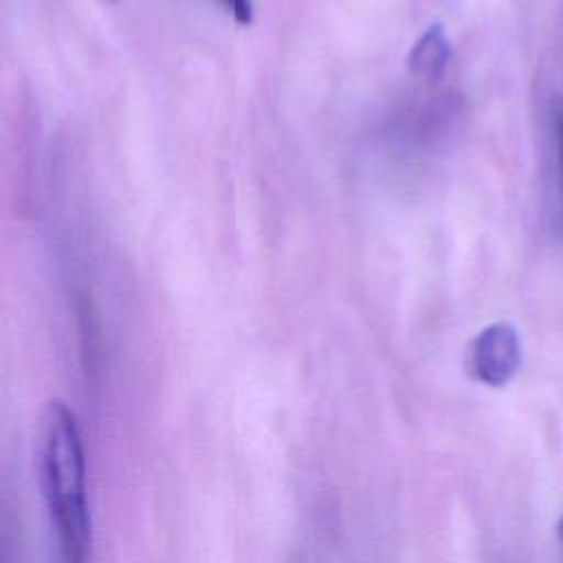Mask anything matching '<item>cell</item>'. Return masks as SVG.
I'll return each mask as SVG.
<instances>
[{"mask_svg":"<svg viewBox=\"0 0 563 563\" xmlns=\"http://www.w3.org/2000/svg\"><path fill=\"white\" fill-rule=\"evenodd\" d=\"M222 2L229 7V11L238 24L249 26L253 22V2L251 0H222Z\"/></svg>","mask_w":563,"mask_h":563,"instance_id":"obj_4","label":"cell"},{"mask_svg":"<svg viewBox=\"0 0 563 563\" xmlns=\"http://www.w3.org/2000/svg\"><path fill=\"white\" fill-rule=\"evenodd\" d=\"M521 365L519 334L510 323L486 325L468 347V372L486 387H504Z\"/></svg>","mask_w":563,"mask_h":563,"instance_id":"obj_2","label":"cell"},{"mask_svg":"<svg viewBox=\"0 0 563 563\" xmlns=\"http://www.w3.org/2000/svg\"><path fill=\"white\" fill-rule=\"evenodd\" d=\"M554 134H556V156H559L561 191H563V101H559L554 108Z\"/></svg>","mask_w":563,"mask_h":563,"instance_id":"obj_5","label":"cell"},{"mask_svg":"<svg viewBox=\"0 0 563 563\" xmlns=\"http://www.w3.org/2000/svg\"><path fill=\"white\" fill-rule=\"evenodd\" d=\"M40 484L57 532L59 563H86L90 512L86 501V457L75 413L51 400L40 424Z\"/></svg>","mask_w":563,"mask_h":563,"instance_id":"obj_1","label":"cell"},{"mask_svg":"<svg viewBox=\"0 0 563 563\" xmlns=\"http://www.w3.org/2000/svg\"><path fill=\"white\" fill-rule=\"evenodd\" d=\"M451 62V44L442 24H431L411 46L407 66L420 79H440Z\"/></svg>","mask_w":563,"mask_h":563,"instance_id":"obj_3","label":"cell"},{"mask_svg":"<svg viewBox=\"0 0 563 563\" xmlns=\"http://www.w3.org/2000/svg\"><path fill=\"white\" fill-rule=\"evenodd\" d=\"M556 539H559L561 550H563V517H561V519H559V523H556Z\"/></svg>","mask_w":563,"mask_h":563,"instance_id":"obj_6","label":"cell"}]
</instances>
